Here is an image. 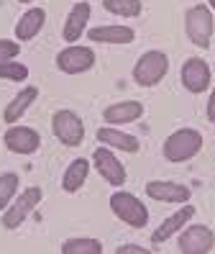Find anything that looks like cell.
Here are the masks:
<instances>
[{
	"label": "cell",
	"instance_id": "1",
	"mask_svg": "<svg viewBox=\"0 0 215 254\" xmlns=\"http://www.w3.org/2000/svg\"><path fill=\"white\" fill-rule=\"evenodd\" d=\"M203 149V133L197 128H179L164 141V157L169 162H187Z\"/></svg>",
	"mask_w": 215,
	"mask_h": 254
},
{
	"label": "cell",
	"instance_id": "2",
	"mask_svg": "<svg viewBox=\"0 0 215 254\" xmlns=\"http://www.w3.org/2000/svg\"><path fill=\"white\" fill-rule=\"evenodd\" d=\"M169 72V57L164 52H144L133 67V80L141 87H154Z\"/></svg>",
	"mask_w": 215,
	"mask_h": 254
},
{
	"label": "cell",
	"instance_id": "3",
	"mask_svg": "<svg viewBox=\"0 0 215 254\" xmlns=\"http://www.w3.org/2000/svg\"><path fill=\"white\" fill-rule=\"evenodd\" d=\"M110 211L123 223H128V226H133V229H144L146 223H149L146 205L138 200L136 195L126 192V190H118V192H113V195H110Z\"/></svg>",
	"mask_w": 215,
	"mask_h": 254
},
{
	"label": "cell",
	"instance_id": "4",
	"mask_svg": "<svg viewBox=\"0 0 215 254\" xmlns=\"http://www.w3.org/2000/svg\"><path fill=\"white\" fill-rule=\"evenodd\" d=\"M184 28H187V36L195 47L200 49H208L210 47V39H213V13L208 5H195L187 10V16H184Z\"/></svg>",
	"mask_w": 215,
	"mask_h": 254
},
{
	"label": "cell",
	"instance_id": "5",
	"mask_svg": "<svg viewBox=\"0 0 215 254\" xmlns=\"http://www.w3.org/2000/svg\"><path fill=\"white\" fill-rule=\"evenodd\" d=\"M52 128L64 146H80L85 141V124L74 111H56L52 118Z\"/></svg>",
	"mask_w": 215,
	"mask_h": 254
},
{
	"label": "cell",
	"instance_id": "6",
	"mask_svg": "<svg viewBox=\"0 0 215 254\" xmlns=\"http://www.w3.org/2000/svg\"><path fill=\"white\" fill-rule=\"evenodd\" d=\"M41 203V188H26L5 211H3V226L5 229H18L21 223L34 213V208Z\"/></svg>",
	"mask_w": 215,
	"mask_h": 254
},
{
	"label": "cell",
	"instance_id": "7",
	"mask_svg": "<svg viewBox=\"0 0 215 254\" xmlns=\"http://www.w3.org/2000/svg\"><path fill=\"white\" fill-rule=\"evenodd\" d=\"M92 64H95V52L90 47H77V44H72V47L61 49L56 54V67L64 74H82V72L92 69Z\"/></svg>",
	"mask_w": 215,
	"mask_h": 254
},
{
	"label": "cell",
	"instance_id": "8",
	"mask_svg": "<svg viewBox=\"0 0 215 254\" xmlns=\"http://www.w3.org/2000/svg\"><path fill=\"white\" fill-rule=\"evenodd\" d=\"M92 167L100 172V177L110 185H123L126 183V167L118 162V157L110 152V146H98L92 152Z\"/></svg>",
	"mask_w": 215,
	"mask_h": 254
},
{
	"label": "cell",
	"instance_id": "9",
	"mask_svg": "<svg viewBox=\"0 0 215 254\" xmlns=\"http://www.w3.org/2000/svg\"><path fill=\"white\" fill-rule=\"evenodd\" d=\"M215 247V234L208 226H184L179 234V252L182 254H208Z\"/></svg>",
	"mask_w": 215,
	"mask_h": 254
},
{
	"label": "cell",
	"instance_id": "10",
	"mask_svg": "<svg viewBox=\"0 0 215 254\" xmlns=\"http://www.w3.org/2000/svg\"><path fill=\"white\" fill-rule=\"evenodd\" d=\"M182 85L187 87L190 93H205L210 85V67L205 59L200 57H190L187 62L182 64Z\"/></svg>",
	"mask_w": 215,
	"mask_h": 254
},
{
	"label": "cell",
	"instance_id": "11",
	"mask_svg": "<svg viewBox=\"0 0 215 254\" xmlns=\"http://www.w3.org/2000/svg\"><path fill=\"white\" fill-rule=\"evenodd\" d=\"M3 141H5V146L10 149L13 154H34L36 149L41 146V136L34 128H28V126H10L5 131Z\"/></svg>",
	"mask_w": 215,
	"mask_h": 254
},
{
	"label": "cell",
	"instance_id": "12",
	"mask_svg": "<svg viewBox=\"0 0 215 254\" xmlns=\"http://www.w3.org/2000/svg\"><path fill=\"white\" fill-rule=\"evenodd\" d=\"M146 195L151 200H161V203H187L190 200V188L172 183V180H151L146 185Z\"/></svg>",
	"mask_w": 215,
	"mask_h": 254
},
{
	"label": "cell",
	"instance_id": "13",
	"mask_svg": "<svg viewBox=\"0 0 215 254\" xmlns=\"http://www.w3.org/2000/svg\"><path fill=\"white\" fill-rule=\"evenodd\" d=\"M192 216H195V205H182L177 213H172L169 218L161 221V226L151 234V242L154 244H161V242H166V239H172L177 231H182L192 221Z\"/></svg>",
	"mask_w": 215,
	"mask_h": 254
},
{
	"label": "cell",
	"instance_id": "14",
	"mask_svg": "<svg viewBox=\"0 0 215 254\" xmlns=\"http://www.w3.org/2000/svg\"><path fill=\"white\" fill-rule=\"evenodd\" d=\"M98 141L110 146V149H118V152H128V154H136L138 149H141V144H138L136 136H131V133H123L113 126H105V128H98Z\"/></svg>",
	"mask_w": 215,
	"mask_h": 254
},
{
	"label": "cell",
	"instance_id": "15",
	"mask_svg": "<svg viewBox=\"0 0 215 254\" xmlns=\"http://www.w3.org/2000/svg\"><path fill=\"white\" fill-rule=\"evenodd\" d=\"M144 116V106L138 100H123V103H113L103 111L105 124H131L136 118Z\"/></svg>",
	"mask_w": 215,
	"mask_h": 254
},
{
	"label": "cell",
	"instance_id": "16",
	"mask_svg": "<svg viewBox=\"0 0 215 254\" xmlns=\"http://www.w3.org/2000/svg\"><path fill=\"white\" fill-rule=\"evenodd\" d=\"M44 23H46L44 8H31V10H26L23 16L18 18V23H15V39H18V41H31L34 36H39V31L44 28Z\"/></svg>",
	"mask_w": 215,
	"mask_h": 254
},
{
	"label": "cell",
	"instance_id": "17",
	"mask_svg": "<svg viewBox=\"0 0 215 254\" xmlns=\"http://www.w3.org/2000/svg\"><path fill=\"white\" fill-rule=\"evenodd\" d=\"M90 41L98 44H131L136 39L131 26H95L90 28Z\"/></svg>",
	"mask_w": 215,
	"mask_h": 254
},
{
	"label": "cell",
	"instance_id": "18",
	"mask_svg": "<svg viewBox=\"0 0 215 254\" xmlns=\"http://www.w3.org/2000/svg\"><path fill=\"white\" fill-rule=\"evenodd\" d=\"M87 175H90V159H85V157L72 159L69 167L64 170V177H61V190L64 192H77L85 185Z\"/></svg>",
	"mask_w": 215,
	"mask_h": 254
},
{
	"label": "cell",
	"instance_id": "19",
	"mask_svg": "<svg viewBox=\"0 0 215 254\" xmlns=\"http://www.w3.org/2000/svg\"><path fill=\"white\" fill-rule=\"evenodd\" d=\"M90 21V3H77L72 10H69V16L64 21V41H77L82 34H85V26Z\"/></svg>",
	"mask_w": 215,
	"mask_h": 254
},
{
	"label": "cell",
	"instance_id": "20",
	"mask_svg": "<svg viewBox=\"0 0 215 254\" xmlns=\"http://www.w3.org/2000/svg\"><path fill=\"white\" fill-rule=\"evenodd\" d=\"M36 98H39V90H36V87L34 85H28V87H23V90L18 93V95H15L10 103H8V106H5V113H3V118H5V124H15V121H18V118L31 108V106H34V103H36Z\"/></svg>",
	"mask_w": 215,
	"mask_h": 254
},
{
	"label": "cell",
	"instance_id": "21",
	"mask_svg": "<svg viewBox=\"0 0 215 254\" xmlns=\"http://www.w3.org/2000/svg\"><path fill=\"white\" fill-rule=\"evenodd\" d=\"M103 8L120 18H136L141 13V0H103Z\"/></svg>",
	"mask_w": 215,
	"mask_h": 254
},
{
	"label": "cell",
	"instance_id": "22",
	"mask_svg": "<svg viewBox=\"0 0 215 254\" xmlns=\"http://www.w3.org/2000/svg\"><path fill=\"white\" fill-rule=\"evenodd\" d=\"M61 254H103V244L98 239H67Z\"/></svg>",
	"mask_w": 215,
	"mask_h": 254
},
{
	"label": "cell",
	"instance_id": "23",
	"mask_svg": "<svg viewBox=\"0 0 215 254\" xmlns=\"http://www.w3.org/2000/svg\"><path fill=\"white\" fill-rule=\"evenodd\" d=\"M15 190H18V175H15V172L0 175V213H3L5 208L13 203Z\"/></svg>",
	"mask_w": 215,
	"mask_h": 254
},
{
	"label": "cell",
	"instance_id": "24",
	"mask_svg": "<svg viewBox=\"0 0 215 254\" xmlns=\"http://www.w3.org/2000/svg\"><path fill=\"white\" fill-rule=\"evenodd\" d=\"M0 77L5 80H13V82H23L28 77V67L21 64V62H0Z\"/></svg>",
	"mask_w": 215,
	"mask_h": 254
},
{
	"label": "cell",
	"instance_id": "25",
	"mask_svg": "<svg viewBox=\"0 0 215 254\" xmlns=\"http://www.w3.org/2000/svg\"><path fill=\"white\" fill-rule=\"evenodd\" d=\"M21 54V47L15 41H8V39H0V62H10Z\"/></svg>",
	"mask_w": 215,
	"mask_h": 254
},
{
	"label": "cell",
	"instance_id": "26",
	"mask_svg": "<svg viewBox=\"0 0 215 254\" xmlns=\"http://www.w3.org/2000/svg\"><path fill=\"white\" fill-rule=\"evenodd\" d=\"M151 249L146 247H138V244H126V247H118L115 254H149Z\"/></svg>",
	"mask_w": 215,
	"mask_h": 254
},
{
	"label": "cell",
	"instance_id": "27",
	"mask_svg": "<svg viewBox=\"0 0 215 254\" xmlns=\"http://www.w3.org/2000/svg\"><path fill=\"white\" fill-rule=\"evenodd\" d=\"M208 121L215 124V87H213V93L208 98Z\"/></svg>",
	"mask_w": 215,
	"mask_h": 254
},
{
	"label": "cell",
	"instance_id": "28",
	"mask_svg": "<svg viewBox=\"0 0 215 254\" xmlns=\"http://www.w3.org/2000/svg\"><path fill=\"white\" fill-rule=\"evenodd\" d=\"M208 5H210V8L215 10V0H208Z\"/></svg>",
	"mask_w": 215,
	"mask_h": 254
},
{
	"label": "cell",
	"instance_id": "29",
	"mask_svg": "<svg viewBox=\"0 0 215 254\" xmlns=\"http://www.w3.org/2000/svg\"><path fill=\"white\" fill-rule=\"evenodd\" d=\"M21 3H31V0H21Z\"/></svg>",
	"mask_w": 215,
	"mask_h": 254
}]
</instances>
